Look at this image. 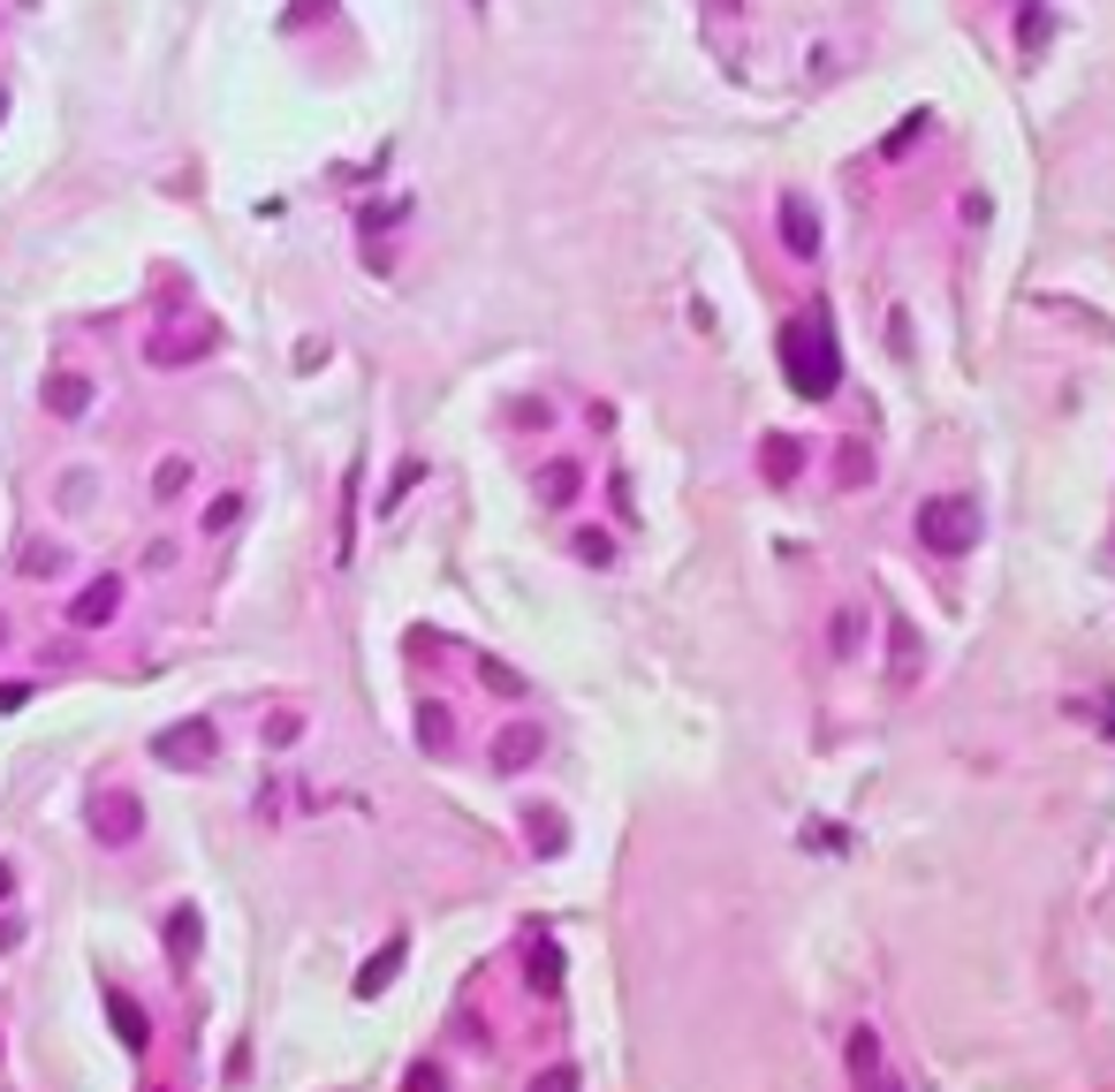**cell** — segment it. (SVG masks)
<instances>
[{
    "label": "cell",
    "mask_w": 1115,
    "mask_h": 1092,
    "mask_svg": "<svg viewBox=\"0 0 1115 1092\" xmlns=\"http://www.w3.org/2000/svg\"><path fill=\"white\" fill-rule=\"evenodd\" d=\"M539 493H547L554 508H562V501H577V464H547V470H539Z\"/></svg>",
    "instance_id": "cell-17"
},
{
    "label": "cell",
    "mask_w": 1115,
    "mask_h": 1092,
    "mask_svg": "<svg viewBox=\"0 0 1115 1092\" xmlns=\"http://www.w3.org/2000/svg\"><path fill=\"white\" fill-rule=\"evenodd\" d=\"M759 470H767L775 485H796V470H804V448H796L790 433H767V448H759Z\"/></svg>",
    "instance_id": "cell-10"
},
{
    "label": "cell",
    "mask_w": 1115,
    "mask_h": 1092,
    "mask_svg": "<svg viewBox=\"0 0 1115 1092\" xmlns=\"http://www.w3.org/2000/svg\"><path fill=\"white\" fill-rule=\"evenodd\" d=\"M418 721H425V744H433V752H441V744H448V713H441V706H425V713H418Z\"/></svg>",
    "instance_id": "cell-25"
},
{
    "label": "cell",
    "mask_w": 1115,
    "mask_h": 1092,
    "mask_svg": "<svg viewBox=\"0 0 1115 1092\" xmlns=\"http://www.w3.org/2000/svg\"><path fill=\"white\" fill-rule=\"evenodd\" d=\"M410 1092H441V1070H433V1063H418V1070H410Z\"/></svg>",
    "instance_id": "cell-27"
},
{
    "label": "cell",
    "mask_w": 1115,
    "mask_h": 1092,
    "mask_svg": "<svg viewBox=\"0 0 1115 1092\" xmlns=\"http://www.w3.org/2000/svg\"><path fill=\"white\" fill-rule=\"evenodd\" d=\"M524 819H531V842H539V857H554V850H562V842H570V835H562V819H554V812H539V804H531V812H524Z\"/></svg>",
    "instance_id": "cell-18"
},
{
    "label": "cell",
    "mask_w": 1115,
    "mask_h": 1092,
    "mask_svg": "<svg viewBox=\"0 0 1115 1092\" xmlns=\"http://www.w3.org/2000/svg\"><path fill=\"white\" fill-rule=\"evenodd\" d=\"M531 1092H577V1070H570V1063H562V1070H539Z\"/></svg>",
    "instance_id": "cell-23"
},
{
    "label": "cell",
    "mask_w": 1115,
    "mask_h": 1092,
    "mask_svg": "<svg viewBox=\"0 0 1115 1092\" xmlns=\"http://www.w3.org/2000/svg\"><path fill=\"white\" fill-rule=\"evenodd\" d=\"M153 493H159V501H182V493H190V464H182V456H167V464L153 470Z\"/></svg>",
    "instance_id": "cell-19"
},
{
    "label": "cell",
    "mask_w": 1115,
    "mask_h": 1092,
    "mask_svg": "<svg viewBox=\"0 0 1115 1092\" xmlns=\"http://www.w3.org/2000/svg\"><path fill=\"white\" fill-rule=\"evenodd\" d=\"M577 554L600 569V562H615V539H608V531H577Z\"/></svg>",
    "instance_id": "cell-22"
},
{
    "label": "cell",
    "mask_w": 1115,
    "mask_h": 1092,
    "mask_svg": "<svg viewBox=\"0 0 1115 1092\" xmlns=\"http://www.w3.org/2000/svg\"><path fill=\"white\" fill-rule=\"evenodd\" d=\"M842 1070H850V1085H858V1092H896V1070H888L873 1024H858V1032L842 1040Z\"/></svg>",
    "instance_id": "cell-3"
},
{
    "label": "cell",
    "mask_w": 1115,
    "mask_h": 1092,
    "mask_svg": "<svg viewBox=\"0 0 1115 1092\" xmlns=\"http://www.w3.org/2000/svg\"><path fill=\"white\" fill-rule=\"evenodd\" d=\"M84 819H92V835H99V842H130V835L145 827V804H137L130 789H92Z\"/></svg>",
    "instance_id": "cell-4"
},
{
    "label": "cell",
    "mask_w": 1115,
    "mask_h": 1092,
    "mask_svg": "<svg viewBox=\"0 0 1115 1092\" xmlns=\"http://www.w3.org/2000/svg\"><path fill=\"white\" fill-rule=\"evenodd\" d=\"M266 744H297V713H274L266 721Z\"/></svg>",
    "instance_id": "cell-26"
},
{
    "label": "cell",
    "mask_w": 1115,
    "mask_h": 1092,
    "mask_svg": "<svg viewBox=\"0 0 1115 1092\" xmlns=\"http://www.w3.org/2000/svg\"><path fill=\"white\" fill-rule=\"evenodd\" d=\"M107 1017H115V1040H122L130 1055H137V1047L153 1040V1032H145V1009H137V1001H130L122 986H107Z\"/></svg>",
    "instance_id": "cell-9"
},
{
    "label": "cell",
    "mask_w": 1115,
    "mask_h": 1092,
    "mask_svg": "<svg viewBox=\"0 0 1115 1092\" xmlns=\"http://www.w3.org/2000/svg\"><path fill=\"white\" fill-rule=\"evenodd\" d=\"M0 645H8V623H0Z\"/></svg>",
    "instance_id": "cell-31"
},
{
    "label": "cell",
    "mask_w": 1115,
    "mask_h": 1092,
    "mask_svg": "<svg viewBox=\"0 0 1115 1092\" xmlns=\"http://www.w3.org/2000/svg\"><path fill=\"white\" fill-rule=\"evenodd\" d=\"M153 752H159V767H205V759H213V729H205V721H190V729H167Z\"/></svg>",
    "instance_id": "cell-6"
},
{
    "label": "cell",
    "mask_w": 1115,
    "mask_h": 1092,
    "mask_svg": "<svg viewBox=\"0 0 1115 1092\" xmlns=\"http://www.w3.org/2000/svg\"><path fill=\"white\" fill-rule=\"evenodd\" d=\"M53 569H61V554H46V547L23 554V577H53Z\"/></svg>",
    "instance_id": "cell-24"
},
{
    "label": "cell",
    "mask_w": 1115,
    "mask_h": 1092,
    "mask_svg": "<svg viewBox=\"0 0 1115 1092\" xmlns=\"http://www.w3.org/2000/svg\"><path fill=\"white\" fill-rule=\"evenodd\" d=\"M167 956H175V963L197 956V911H175V919H167Z\"/></svg>",
    "instance_id": "cell-16"
},
{
    "label": "cell",
    "mask_w": 1115,
    "mask_h": 1092,
    "mask_svg": "<svg viewBox=\"0 0 1115 1092\" xmlns=\"http://www.w3.org/2000/svg\"><path fill=\"white\" fill-rule=\"evenodd\" d=\"M15 940H23V926H15V919H0V948H15Z\"/></svg>",
    "instance_id": "cell-28"
},
{
    "label": "cell",
    "mask_w": 1115,
    "mask_h": 1092,
    "mask_svg": "<svg viewBox=\"0 0 1115 1092\" xmlns=\"http://www.w3.org/2000/svg\"><path fill=\"white\" fill-rule=\"evenodd\" d=\"M919 547L926 554H971L979 547V501L971 493H934L919 508Z\"/></svg>",
    "instance_id": "cell-2"
},
{
    "label": "cell",
    "mask_w": 1115,
    "mask_h": 1092,
    "mask_svg": "<svg viewBox=\"0 0 1115 1092\" xmlns=\"http://www.w3.org/2000/svg\"><path fill=\"white\" fill-rule=\"evenodd\" d=\"M888 637H896V675H903V683H919L926 652H919V629H911V615H896V608H888Z\"/></svg>",
    "instance_id": "cell-12"
},
{
    "label": "cell",
    "mask_w": 1115,
    "mask_h": 1092,
    "mask_svg": "<svg viewBox=\"0 0 1115 1092\" xmlns=\"http://www.w3.org/2000/svg\"><path fill=\"white\" fill-rule=\"evenodd\" d=\"M8 888H15V880H8V865H0V896H8Z\"/></svg>",
    "instance_id": "cell-29"
},
{
    "label": "cell",
    "mask_w": 1115,
    "mask_h": 1092,
    "mask_svg": "<svg viewBox=\"0 0 1115 1092\" xmlns=\"http://www.w3.org/2000/svg\"><path fill=\"white\" fill-rule=\"evenodd\" d=\"M782 364H790V387L804 395V403H827V395H835L842 357H835L827 319H790V326H782Z\"/></svg>",
    "instance_id": "cell-1"
},
{
    "label": "cell",
    "mask_w": 1115,
    "mask_h": 1092,
    "mask_svg": "<svg viewBox=\"0 0 1115 1092\" xmlns=\"http://www.w3.org/2000/svg\"><path fill=\"white\" fill-rule=\"evenodd\" d=\"M539 752H547V736H539L531 721H516V729H501V736H493V775H524Z\"/></svg>",
    "instance_id": "cell-5"
},
{
    "label": "cell",
    "mask_w": 1115,
    "mask_h": 1092,
    "mask_svg": "<svg viewBox=\"0 0 1115 1092\" xmlns=\"http://www.w3.org/2000/svg\"><path fill=\"white\" fill-rule=\"evenodd\" d=\"M858 637H865V615H858V608H842V615H835V652L850 660V652H858Z\"/></svg>",
    "instance_id": "cell-20"
},
{
    "label": "cell",
    "mask_w": 1115,
    "mask_h": 1092,
    "mask_svg": "<svg viewBox=\"0 0 1115 1092\" xmlns=\"http://www.w3.org/2000/svg\"><path fill=\"white\" fill-rule=\"evenodd\" d=\"M531 986H539V994L562 986V948H554V940H531Z\"/></svg>",
    "instance_id": "cell-15"
},
{
    "label": "cell",
    "mask_w": 1115,
    "mask_h": 1092,
    "mask_svg": "<svg viewBox=\"0 0 1115 1092\" xmlns=\"http://www.w3.org/2000/svg\"><path fill=\"white\" fill-rule=\"evenodd\" d=\"M46 410H53V418H84V410H92V380L53 372V380H46Z\"/></svg>",
    "instance_id": "cell-8"
},
{
    "label": "cell",
    "mask_w": 1115,
    "mask_h": 1092,
    "mask_svg": "<svg viewBox=\"0 0 1115 1092\" xmlns=\"http://www.w3.org/2000/svg\"><path fill=\"white\" fill-rule=\"evenodd\" d=\"M835 478H842V485H873V448H865V441H842V448H835Z\"/></svg>",
    "instance_id": "cell-14"
},
{
    "label": "cell",
    "mask_w": 1115,
    "mask_h": 1092,
    "mask_svg": "<svg viewBox=\"0 0 1115 1092\" xmlns=\"http://www.w3.org/2000/svg\"><path fill=\"white\" fill-rule=\"evenodd\" d=\"M1108 736H1115V698H1108Z\"/></svg>",
    "instance_id": "cell-30"
},
{
    "label": "cell",
    "mask_w": 1115,
    "mask_h": 1092,
    "mask_svg": "<svg viewBox=\"0 0 1115 1092\" xmlns=\"http://www.w3.org/2000/svg\"><path fill=\"white\" fill-rule=\"evenodd\" d=\"M236 516H243V493H220V501H213V508H205V531H228V524H236Z\"/></svg>",
    "instance_id": "cell-21"
},
{
    "label": "cell",
    "mask_w": 1115,
    "mask_h": 1092,
    "mask_svg": "<svg viewBox=\"0 0 1115 1092\" xmlns=\"http://www.w3.org/2000/svg\"><path fill=\"white\" fill-rule=\"evenodd\" d=\"M403 956H410V940L395 934L387 948H380V956H372V963H364V971H357V994H380V986H387V979L403 971Z\"/></svg>",
    "instance_id": "cell-13"
},
{
    "label": "cell",
    "mask_w": 1115,
    "mask_h": 1092,
    "mask_svg": "<svg viewBox=\"0 0 1115 1092\" xmlns=\"http://www.w3.org/2000/svg\"><path fill=\"white\" fill-rule=\"evenodd\" d=\"M115 600H122V577H99V585H84V592H76V623L99 629L107 615H115Z\"/></svg>",
    "instance_id": "cell-11"
},
{
    "label": "cell",
    "mask_w": 1115,
    "mask_h": 1092,
    "mask_svg": "<svg viewBox=\"0 0 1115 1092\" xmlns=\"http://www.w3.org/2000/svg\"><path fill=\"white\" fill-rule=\"evenodd\" d=\"M782 243H790L796 259H812V251H819V213H812V197H804V190H790V197H782Z\"/></svg>",
    "instance_id": "cell-7"
}]
</instances>
